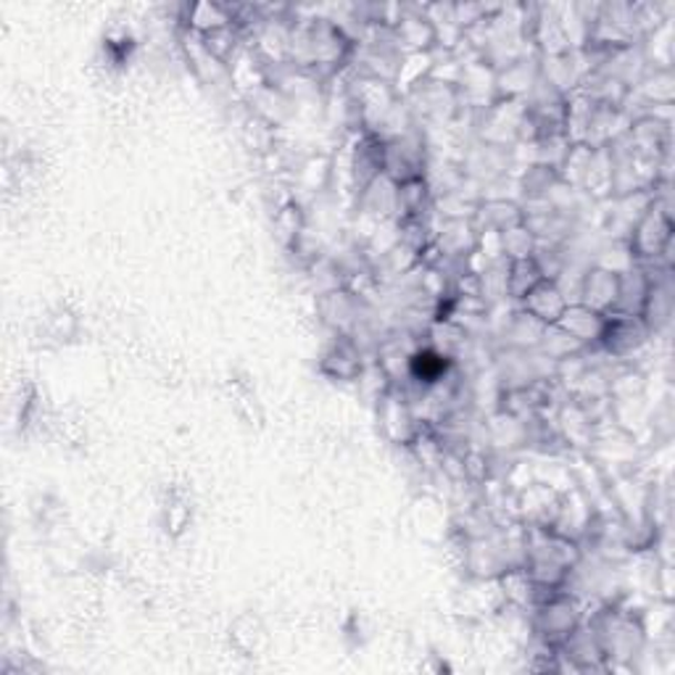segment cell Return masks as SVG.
I'll return each instance as SVG.
<instances>
[{
  "label": "cell",
  "instance_id": "1",
  "mask_svg": "<svg viewBox=\"0 0 675 675\" xmlns=\"http://www.w3.org/2000/svg\"><path fill=\"white\" fill-rule=\"evenodd\" d=\"M354 43L333 19H301L291 27V53L299 66H341L351 56Z\"/></svg>",
  "mask_w": 675,
  "mask_h": 675
},
{
  "label": "cell",
  "instance_id": "2",
  "mask_svg": "<svg viewBox=\"0 0 675 675\" xmlns=\"http://www.w3.org/2000/svg\"><path fill=\"white\" fill-rule=\"evenodd\" d=\"M673 240V217L665 204L654 201L650 209L638 217L631 236V251L638 259H660L667 253Z\"/></svg>",
  "mask_w": 675,
  "mask_h": 675
},
{
  "label": "cell",
  "instance_id": "3",
  "mask_svg": "<svg viewBox=\"0 0 675 675\" xmlns=\"http://www.w3.org/2000/svg\"><path fill=\"white\" fill-rule=\"evenodd\" d=\"M652 335L654 333L650 328H646V322L642 320V316L610 314L599 346H602L604 351H610L612 356H620V360H625V356L638 354V351L646 346V341H650Z\"/></svg>",
  "mask_w": 675,
  "mask_h": 675
},
{
  "label": "cell",
  "instance_id": "4",
  "mask_svg": "<svg viewBox=\"0 0 675 675\" xmlns=\"http://www.w3.org/2000/svg\"><path fill=\"white\" fill-rule=\"evenodd\" d=\"M568 295L560 288V282L554 278H543L536 282L530 291L522 295V312H528L533 320H539L541 325L552 328L560 322V316L568 309Z\"/></svg>",
  "mask_w": 675,
  "mask_h": 675
},
{
  "label": "cell",
  "instance_id": "5",
  "mask_svg": "<svg viewBox=\"0 0 675 675\" xmlns=\"http://www.w3.org/2000/svg\"><path fill=\"white\" fill-rule=\"evenodd\" d=\"M620 293V272L610 267H594L581 280V304L591 307L594 312L612 314L617 307Z\"/></svg>",
  "mask_w": 675,
  "mask_h": 675
},
{
  "label": "cell",
  "instance_id": "6",
  "mask_svg": "<svg viewBox=\"0 0 675 675\" xmlns=\"http://www.w3.org/2000/svg\"><path fill=\"white\" fill-rule=\"evenodd\" d=\"M608 316L610 314L594 312L591 307L575 301V304H568V309H564V314L560 316V322H557V328L564 330V333L573 338L578 346H591V343L602 341Z\"/></svg>",
  "mask_w": 675,
  "mask_h": 675
},
{
  "label": "cell",
  "instance_id": "7",
  "mask_svg": "<svg viewBox=\"0 0 675 675\" xmlns=\"http://www.w3.org/2000/svg\"><path fill=\"white\" fill-rule=\"evenodd\" d=\"M547 278L543 274V267L541 261L536 257H528V259H509V270L505 274V285H507V293L512 295V299L522 301V295H526L530 288L536 285V282Z\"/></svg>",
  "mask_w": 675,
  "mask_h": 675
},
{
  "label": "cell",
  "instance_id": "8",
  "mask_svg": "<svg viewBox=\"0 0 675 675\" xmlns=\"http://www.w3.org/2000/svg\"><path fill=\"white\" fill-rule=\"evenodd\" d=\"M406 370H409V375L415 377L417 383L436 385L438 381H444L446 370H449V356L438 349L415 351V354L409 356V362H406Z\"/></svg>",
  "mask_w": 675,
  "mask_h": 675
},
{
  "label": "cell",
  "instance_id": "9",
  "mask_svg": "<svg viewBox=\"0 0 675 675\" xmlns=\"http://www.w3.org/2000/svg\"><path fill=\"white\" fill-rule=\"evenodd\" d=\"M322 367H325V372H330L333 377H338V381H354V377L362 375L360 354H356L354 346L346 341L335 343V346L328 351Z\"/></svg>",
  "mask_w": 675,
  "mask_h": 675
}]
</instances>
